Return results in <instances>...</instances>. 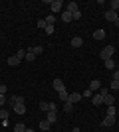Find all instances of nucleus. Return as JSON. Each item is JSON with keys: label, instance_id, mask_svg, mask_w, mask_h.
<instances>
[{"label": "nucleus", "instance_id": "f257e3e1", "mask_svg": "<svg viewBox=\"0 0 119 132\" xmlns=\"http://www.w3.org/2000/svg\"><path fill=\"white\" fill-rule=\"evenodd\" d=\"M113 51H115L113 45H105L99 55H101V59H103V61H107V59H111V57H113Z\"/></svg>", "mask_w": 119, "mask_h": 132}, {"label": "nucleus", "instance_id": "f03ea898", "mask_svg": "<svg viewBox=\"0 0 119 132\" xmlns=\"http://www.w3.org/2000/svg\"><path fill=\"white\" fill-rule=\"evenodd\" d=\"M38 106H40V110H46V112H48V110H56V105H54V103H48V101H42Z\"/></svg>", "mask_w": 119, "mask_h": 132}, {"label": "nucleus", "instance_id": "7ed1b4c3", "mask_svg": "<svg viewBox=\"0 0 119 132\" xmlns=\"http://www.w3.org/2000/svg\"><path fill=\"white\" fill-rule=\"evenodd\" d=\"M62 6H64V2H62V0H54V2L50 4V8H52V14H58V12L62 10Z\"/></svg>", "mask_w": 119, "mask_h": 132}, {"label": "nucleus", "instance_id": "20e7f679", "mask_svg": "<svg viewBox=\"0 0 119 132\" xmlns=\"http://www.w3.org/2000/svg\"><path fill=\"white\" fill-rule=\"evenodd\" d=\"M46 120L54 124V122L58 120V112H56V110H48V114H46Z\"/></svg>", "mask_w": 119, "mask_h": 132}, {"label": "nucleus", "instance_id": "39448f33", "mask_svg": "<svg viewBox=\"0 0 119 132\" xmlns=\"http://www.w3.org/2000/svg\"><path fill=\"white\" fill-rule=\"evenodd\" d=\"M117 12H113V10H107L105 12V20H107V22H115V20H117Z\"/></svg>", "mask_w": 119, "mask_h": 132}, {"label": "nucleus", "instance_id": "423d86ee", "mask_svg": "<svg viewBox=\"0 0 119 132\" xmlns=\"http://www.w3.org/2000/svg\"><path fill=\"white\" fill-rule=\"evenodd\" d=\"M52 85H54V89H56L58 93L66 89V85H64V81H62V79H54V83H52Z\"/></svg>", "mask_w": 119, "mask_h": 132}, {"label": "nucleus", "instance_id": "0eeeda50", "mask_svg": "<svg viewBox=\"0 0 119 132\" xmlns=\"http://www.w3.org/2000/svg\"><path fill=\"white\" fill-rule=\"evenodd\" d=\"M115 124V116H105L101 120V126H113Z\"/></svg>", "mask_w": 119, "mask_h": 132}, {"label": "nucleus", "instance_id": "6e6552de", "mask_svg": "<svg viewBox=\"0 0 119 132\" xmlns=\"http://www.w3.org/2000/svg\"><path fill=\"white\" fill-rule=\"evenodd\" d=\"M101 89V81L99 79H93V81L89 83V91H99Z\"/></svg>", "mask_w": 119, "mask_h": 132}, {"label": "nucleus", "instance_id": "1a4fd4ad", "mask_svg": "<svg viewBox=\"0 0 119 132\" xmlns=\"http://www.w3.org/2000/svg\"><path fill=\"white\" fill-rule=\"evenodd\" d=\"M91 103H93V105H95V106L103 105V97H101V95H99V93H97V95H93V97H91Z\"/></svg>", "mask_w": 119, "mask_h": 132}, {"label": "nucleus", "instance_id": "9d476101", "mask_svg": "<svg viewBox=\"0 0 119 132\" xmlns=\"http://www.w3.org/2000/svg\"><path fill=\"white\" fill-rule=\"evenodd\" d=\"M69 103L74 105V103H78V101H81V93H69Z\"/></svg>", "mask_w": 119, "mask_h": 132}, {"label": "nucleus", "instance_id": "9b49d317", "mask_svg": "<svg viewBox=\"0 0 119 132\" xmlns=\"http://www.w3.org/2000/svg\"><path fill=\"white\" fill-rule=\"evenodd\" d=\"M10 103H14V105H24V97H20V95H12Z\"/></svg>", "mask_w": 119, "mask_h": 132}, {"label": "nucleus", "instance_id": "f8f14e48", "mask_svg": "<svg viewBox=\"0 0 119 132\" xmlns=\"http://www.w3.org/2000/svg\"><path fill=\"white\" fill-rule=\"evenodd\" d=\"M103 103H105V105L107 106H111V105H115V99H113V95H105V97H103Z\"/></svg>", "mask_w": 119, "mask_h": 132}, {"label": "nucleus", "instance_id": "ddd939ff", "mask_svg": "<svg viewBox=\"0 0 119 132\" xmlns=\"http://www.w3.org/2000/svg\"><path fill=\"white\" fill-rule=\"evenodd\" d=\"M50 128H52V122H48V120H46V118H44V120H42V122H40V130H42V132L50 130Z\"/></svg>", "mask_w": 119, "mask_h": 132}, {"label": "nucleus", "instance_id": "4468645a", "mask_svg": "<svg viewBox=\"0 0 119 132\" xmlns=\"http://www.w3.org/2000/svg\"><path fill=\"white\" fill-rule=\"evenodd\" d=\"M72 45H74V47H81V45H83V39L79 38V36H75V38H72Z\"/></svg>", "mask_w": 119, "mask_h": 132}, {"label": "nucleus", "instance_id": "2eb2a0df", "mask_svg": "<svg viewBox=\"0 0 119 132\" xmlns=\"http://www.w3.org/2000/svg\"><path fill=\"white\" fill-rule=\"evenodd\" d=\"M14 112L16 114H26V105H14Z\"/></svg>", "mask_w": 119, "mask_h": 132}, {"label": "nucleus", "instance_id": "dca6fc26", "mask_svg": "<svg viewBox=\"0 0 119 132\" xmlns=\"http://www.w3.org/2000/svg\"><path fill=\"white\" fill-rule=\"evenodd\" d=\"M79 8H78V4L75 2H69L68 4V8H66V12H69V14H74V12H78Z\"/></svg>", "mask_w": 119, "mask_h": 132}, {"label": "nucleus", "instance_id": "f3484780", "mask_svg": "<svg viewBox=\"0 0 119 132\" xmlns=\"http://www.w3.org/2000/svg\"><path fill=\"white\" fill-rule=\"evenodd\" d=\"M105 38V30H95L93 32V39H103Z\"/></svg>", "mask_w": 119, "mask_h": 132}, {"label": "nucleus", "instance_id": "a211bd4d", "mask_svg": "<svg viewBox=\"0 0 119 132\" xmlns=\"http://www.w3.org/2000/svg\"><path fill=\"white\" fill-rule=\"evenodd\" d=\"M62 20H64V22H74V18H72V14H69V12H66V10L62 12Z\"/></svg>", "mask_w": 119, "mask_h": 132}, {"label": "nucleus", "instance_id": "6ab92c4d", "mask_svg": "<svg viewBox=\"0 0 119 132\" xmlns=\"http://www.w3.org/2000/svg\"><path fill=\"white\" fill-rule=\"evenodd\" d=\"M18 63H20V59H18L16 55H10V57H8V65H18Z\"/></svg>", "mask_w": 119, "mask_h": 132}, {"label": "nucleus", "instance_id": "aec40b11", "mask_svg": "<svg viewBox=\"0 0 119 132\" xmlns=\"http://www.w3.org/2000/svg\"><path fill=\"white\" fill-rule=\"evenodd\" d=\"M54 24H56V16H54V14H50V16L46 18V26H54Z\"/></svg>", "mask_w": 119, "mask_h": 132}, {"label": "nucleus", "instance_id": "412c9836", "mask_svg": "<svg viewBox=\"0 0 119 132\" xmlns=\"http://www.w3.org/2000/svg\"><path fill=\"white\" fill-rule=\"evenodd\" d=\"M109 10L117 12L119 10V0H111V4H109Z\"/></svg>", "mask_w": 119, "mask_h": 132}, {"label": "nucleus", "instance_id": "4be33fe9", "mask_svg": "<svg viewBox=\"0 0 119 132\" xmlns=\"http://www.w3.org/2000/svg\"><path fill=\"white\" fill-rule=\"evenodd\" d=\"M14 132H26V126H24L22 122H18L16 126H14Z\"/></svg>", "mask_w": 119, "mask_h": 132}, {"label": "nucleus", "instance_id": "5701e85b", "mask_svg": "<svg viewBox=\"0 0 119 132\" xmlns=\"http://www.w3.org/2000/svg\"><path fill=\"white\" fill-rule=\"evenodd\" d=\"M72 109H74V105H72L69 101H66V103H64V110H66V112H72Z\"/></svg>", "mask_w": 119, "mask_h": 132}, {"label": "nucleus", "instance_id": "b1692460", "mask_svg": "<svg viewBox=\"0 0 119 132\" xmlns=\"http://www.w3.org/2000/svg\"><path fill=\"white\" fill-rule=\"evenodd\" d=\"M60 99H62V101H68V99H69V93L66 91V89H64V91H60Z\"/></svg>", "mask_w": 119, "mask_h": 132}, {"label": "nucleus", "instance_id": "393cba45", "mask_svg": "<svg viewBox=\"0 0 119 132\" xmlns=\"http://www.w3.org/2000/svg\"><path fill=\"white\" fill-rule=\"evenodd\" d=\"M26 59H28V61H34V59H36V55L32 53V47H30V50L26 51Z\"/></svg>", "mask_w": 119, "mask_h": 132}, {"label": "nucleus", "instance_id": "a878e982", "mask_svg": "<svg viewBox=\"0 0 119 132\" xmlns=\"http://www.w3.org/2000/svg\"><path fill=\"white\" fill-rule=\"evenodd\" d=\"M42 51H44V47H42V45H36V47H32V53H34V55H40Z\"/></svg>", "mask_w": 119, "mask_h": 132}, {"label": "nucleus", "instance_id": "bb28decb", "mask_svg": "<svg viewBox=\"0 0 119 132\" xmlns=\"http://www.w3.org/2000/svg\"><path fill=\"white\" fill-rule=\"evenodd\" d=\"M16 57H18L20 61H22L24 57H26V50H18V51H16Z\"/></svg>", "mask_w": 119, "mask_h": 132}, {"label": "nucleus", "instance_id": "cd10ccee", "mask_svg": "<svg viewBox=\"0 0 119 132\" xmlns=\"http://www.w3.org/2000/svg\"><path fill=\"white\" fill-rule=\"evenodd\" d=\"M115 112H117V109H115L113 105H111V106H107V116H115Z\"/></svg>", "mask_w": 119, "mask_h": 132}, {"label": "nucleus", "instance_id": "c85d7f7f", "mask_svg": "<svg viewBox=\"0 0 119 132\" xmlns=\"http://www.w3.org/2000/svg\"><path fill=\"white\" fill-rule=\"evenodd\" d=\"M0 118H2V120H8V110L6 109H0Z\"/></svg>", "mask_w": 119, "mask_h": 132}, {"label": "nucleus", "instance_id": "c756f323", "mask_svg": "<svg viewBox=\"0 0 119 132\" xmlns=\"http://www.w3.org/2000/svg\"><path fill=\"white\" fill-rule=\"evenodd\" d=\"M113 67H115V61L113 59H107V61H105V69H113Z\"/></svg>", "mask_w": 119, "mask_h": 132}, {"label": "nucleus", "instance_id": "7c9ffc66", "mask_svg": "<svg viewBox=\"0 0 119 132\" xmlns=\"http://www.w3.org/2000/svg\"><path fill=\"white\" fill-rule=\"evenodd\" d=\"M72 18H74V20H79V18H81V12H74V14H72Z\"/></svg>", "mask_w": 119, "mask_h": 132}, {"label": "nucleus", "instance_id": "2f4dec72", "mask_svg": "<svg viewBox=\"0 0 119 132\" xmlns=\"http://www.w3.org/2000/svg\"><path fill=\"white\" fill-rule=\"evenodd\" d=\"M38 28H40V30H46V20H40V22H38Z\"/></svg>", "mask_w": 119, "mask_h": 132}, {"label": "nucleus", "instance_id": "473e14b6", "mask_svg": "<svg viewBox=\"0 0 119 132\" xmlns=\"http://www.w3.org/2000/svg\"><path fill=\"white\" fill-rule=\"evenodd\" d=\"M111 89H119V81H117V79H113V81H111Z\"/></svg>", "mask_w": 119, "mask_h": 132}, {"label": "nucleus", "instance_id": "72a5a7b5", "mask_svg": "<svg viewBox=\"0 0 119 132\" xmlns=\"http://www.w3.org/2000/svg\"><path fill=\"white\" fill-rule=\"evenodd\" d=\"M6 101H8V99H6V95H0V106H2V105H4V103H6Z\"/></svg>", "mask_w": 119, "mask_h": 132}, {"label": "nucleus", "instance_id": "f704fd0d", "mask_svg": "<svg viewBox=\"0 0 119 132\" xmlns=\"http://www.w3.org/2000/svg\"><path fill=\"white\" fill-rule=\"evenodd\" d=\"M46 34H54V26H46Z\"/></svg>", "mask_w": 119, "mask_h": 132}, {"label": "nucleus", "instance_id": "c9c22d12", "mask_svg": "<svg viewBox=\"0 0 119 132\" xmlns=\"http://www.w3.org/2000/svg\"><path fill=\"white\" fill-rule=\"evenodd\" d=\"M81 97H91V91H89V89H87V91H83V93H81Z\"/></svg>", "mask_w": 119, "mask_h": 132}, {"label": "nucleus", "instance_id": "e433bc0d", "mask_svg": "<svg viewBox=\"0 0 119 132\" xmlns=\"http://www.w3.org/2000/svg\"><path fill=\"white\" fill-rule=\"evenodd\" d=\"M0 95H6V85H0Z\"/></svg>", "mask_w": 119, "mask_h": 132}, {"label": "nucleus", "instance_id": "4c0bfd02", "mask_svg": "<svg viewBox=\"0 0 119 132\" xmlns=\"http://www.w3.org/2000/svg\"><path fill=\"white\" fill-rule=\"evenodd\" d=\"M113 79H117V81H119V69H115V73H113Z\"/></svg>", "mask_w": 119, "mask_h": 132}, {"label": "nucleus", "instance_id": "58836bf2", "mask_svg": "<svg viewBox=\"0 0 119 132\" xmlns=\"http://www.w3.org/2000/svg\"><path fill=\"white\" fill-rule=\"evenodd\" d=\"M113 24H115V26H117V28H119V18H117V20H115V22H113Z\"/></svg>", "mask_w": 119, "mask_h": 132}, {"label": "nucleus", "instance_id": "ea45409f", "mask_svg": "<svg viewBox=\"0 0 119 132\" xmlns=\"http://www.w3.org/2000/svg\"><path fill=\"white\" fill-rule=\"evenodd\" d=\"M72 132H81V130H79V128H78V126H75V128H74V130H72Z\"/></svg>", "mask_w": 119, "mask_h": 132}, {"label": "nucleus", "instance_id": "a19ab883", "mask_svg": "<svg viewBox=\"0 0 119 132\" xmlns=\"http://www.w3.org/2000/svg\"><path fill=\"white\" fill-rule=\"evenodd\" d=\"M26 132H34V130H30V128H26Z\"/></svg>", "mask_w": 119, "mask_h": 132}]
</instances>
